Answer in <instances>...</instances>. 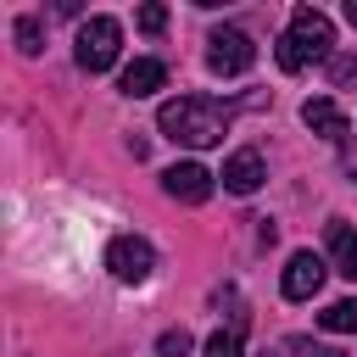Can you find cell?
<instances>
[{"label":"cell","instance_id":"cell-2","mask_svg":"<svg viewBox=\"0 0 357 357\" xmlns=\"http://www.w3.org/2000/svg\"><path fill=\"white\" fill-rule=\"evenodd\" d=\"M329 45H335V22H329L318 6H296V11H290V28H284V39H279L273 56H279L284 73H301V67L324 61Z\"/></svg>","mask_w":357,"mask_h":357},{"label":"cell","instance_id":"cell-9","mask_svg":"<svg viewBox=\"0 0 357 357\" xmlns=\"http://www.w3.org/2000/svg\"><path fill=\"white\" fill-rule=\"evenodd\" d=\"M301 123H307L312 134H324V139H335V145L346 139V112H340V106H335L329 95H318V100H307V106H301Z\"/></svg>","mask_w":357,"mask_h":357},{"label":"cell","instance_id":"cell-11","mask_svg":"<svg viewBox=\"0 0 357 357\" xmlns=\"http://www.w3.org/2000/svg\"><path fill=\"white\" fill-rule=\"evenodd\" d=\"M329 262H335V273H346V279H357V229L351 223H329Z\"/></svg>","mask_w":357,"mask_h":357},{"label":"cell","instance_id":"cell-14","mask_svg":"<svg viewBox=\"0 0 357 357\" xmlns=\"http://www.w3.org/2000/svg\"><path fill=\"white\" fill-rule=\"evenodd\" d=\"M39 39H45L39 33V17H17V50L22 56H39Z\"/></svg>","mask_w":357,"mask_h":357},{"label":"cell","instance_id":"cell-16","mask_svg":"<svg viewBox=\"0 0 357 357\" xmlns=\"http://www.w3.org/2000/svg\"><path fill=\"white\" fill-rule=\"evenodd\" d=\"M134 22H139L145 33H162V28H167V6H139V17H134Z\"/></svg>","mask_w":357,"mask_h":357},{"label":"cell","instance_id":"cell-17","mask_svg":"<svg viewBox=\"0 0 357 357\" xmlns=\"http://www.w3.org/2000/svg\"><path fill=\"white\" fill-rule=\"evenodd\" d=\"M290 351H301V357H346V351H335V346H312V340H290Z\"/></svg>","mask_w":357,"mask_h":357},{"label":"cell","instance_id":"cell-13","mask_svg":"<svg viewBox=\"0 0 357 357\" xmlns=\"http://www.w3.org/2000/svg\"><path fill=\"white\" fill-rule=\"evenodd\" d=\"M201 357H245V351H240V329H234V324H229V329H218V335L201 346Z\"/></svg>","mask_w":357,"mask_h":357},{"label":"cell","instance_id":"cell-12","mask_svg":"<svg viewBox=\"0 0 357 357\" xmlns=\"http://www.w3.org/2000/svg\"><path fill=\"white\" fill-rule=\"evenodd\" d=\"M318 324H324L329 335H351V329H357V301H329V307L318 312Z\"/></svg>","mask_w":357,"mask_h":357},{"label":"cell","instance_id":"cell-19","mask_svg":"<svg viewBox=\"0 0 357 357\" xmlns=\"http://www.w3.org/2000/svg\"><path fill=\"white\" fill-rule=\"evenodd\" d=\"M346 22H351V28H357V0H346Z\"/></svg>","mask_w":357,"mask_h":357},{"label":"cell","instance_id":"cell-15","mask_svg":"<svg viewBox=\"0 0 357 357\" xmlns=\"http://www.w3.org/2000/svg\"><path fill=\"white\" fill-rule=\"evenodd\" d=\"M156 351H162V357H190V335H184V329H167V335L156 340Z\"/></svg>","mask_w":357,"mask_h":357},{"label":"cell","instance_id":"cell-18","mask_svg":"<svg viewBox=\"0 0 357 357\" xmlns=\"http://www.w3.org/2000/svg\"><path fill=\"white\" fill-rule=\"evenodd\" d=\"M346 173H351V178H357V151H346Z\"/></svg>","mask_w":357,"mask_h":357},{"label":"cell","instance_id":"cell-8","mask_svg":"<svg viewBox=\"0 0 357 357\" xmlns=\"http://www.w3.org/2000/svg\"><path fill=\"white\" fill-rule=\"evenodd\" d=\"M218 178H223V190H234V195H251V190L268 178V167H262V156H257V151H234V156L223 162V173H218Z\"/></svg>","mask_w":357,"mask_h":357},{"label":"cell","instance_id":"cell-1","mask_svg":"<svg viewBox=\"0 0 357 357\" xmlns=\"http://www.w3.org/2000/svg\"><path fill=\"white\" fill-rule=\"evenodd\" d=\"M156 128H162L173 145L206 151V145H223V134H229V106L212 100V95H178V100H162Z\"/></svg>","mask_w":357,"mask_h":357},{"label":"cell","instance_id":"cell-4","mask_svg":"<svg viewBox=\"0 0 357 357\" xmlns=\"http://www.w3.org/2000/svg\"><path fill=\"white\" fill-rule=\"evenodd\" d=\"M106 268H112V279L139 284V279H151L156 251H151V240H139V234H117V240L106 245Z\"/></svg>","mask_w":357,"mask_h":357},{"label":"cell","instance_id":"cell-10","mask_svg":"<svg viewBox=\"0 0 357 357\" xmlns=\"http://www.w3.org/2000/svg\"><path fill=\"white\" fill-rule=\"evenodd\" d=\"M162 84H167V67H162L156 56H139V61L123 67V95H134V100H139V95H156Z\"/></svg>","mask_w":357,"mask_h":357},{"label":"cell","instance_id":"cell-5","mask_svg":"<svg viewBox=\"0 0 357 357\" xmlns=\"http://www.w3.org/2000/svg\"><path fill=\"white\" fill-rule=\"evenodd\" d=\"M251 61H257V45H251L240 28H212V39H206V67H212V73L234 78V73H245Z\"/></svg>","mask_w":357,"mask_h":357},{"label":"cell","instance_id":"cell-7","mask_svg":"<svg viewBox=\"0 0 357 357\" xmlns=\"http://www.w3.org/2000/svg\"><path fill=\"white\" fill-rule=\"evenodd\" d=\"M324 257L318 251H296L290 262H284V301H312L318 290H324Z\"/></svg>","mask_w":357,"mask_h":357},{"label":"cell","instance_id":"cell-6","mask_svg":"<svg viewBox=\"0 0 357 357\" xmlns=\"http://www.w3.org/2000/svg\"><path fill=\"white\" fill-rule=\"evenodd\" d=\"M212 178H218V173H206L201 162H173V167L162 173V190H167L173 201H184V206H201V201L212 195Z\"/></svg>","mask_w":357,"mask_h":357},{"label":"cell","instance_id":"cell-3","mask_svg":"<svg viewBox=\"0 0 357 357\" xmlns=\"http://www.w3.org/2000/svg\"><path fill=\"white\" fill-rule=\"evenodd\" d=\"M117 45H123L117 17H89V22L78 28V67H84V73H106V67L117 61Z\"/></svg>","mask_w":357,"mask_h":357}]
</instances>
